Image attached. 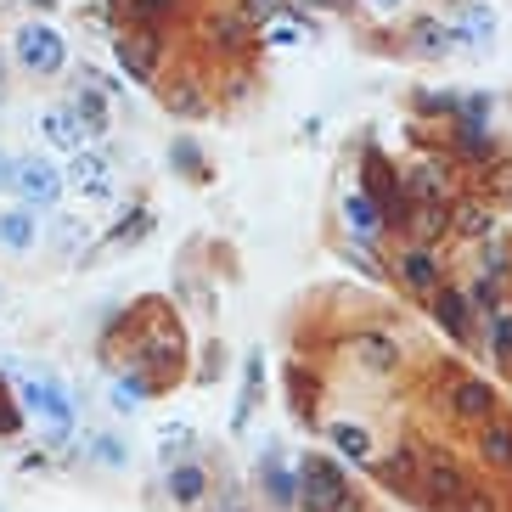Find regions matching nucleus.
Segmentation results:
<instances>
[{
    "instance_id": "nucleus-4",
    "label": "nucleus",
    "mask_w": 512,
    "mask_h": 512,
    "mask_svg": "<svg viewBox=\"0 0 512 512\" xmlns=\"http://www.w3.org/2000/svg\"><path fill=\"white\" fill-rule=\"evenodd\" d=\"M113 51H119V62H124V79L152 85V79H158V57H164V34L130 29V34H119V40H113Z\"/></svg>"
},
{
    "instance_id": "nucleus-17",
    "label": "nucleus",
    "mask_w": 512,
    "mask_h": 512,
    "mask_svg": "<svg viewBox=\"0 0 512 512\" xmlns=\"http://www.w3.org/2000/svg\"><path fill=\"white\" fill-rule=\"evenodd\" d=\"M0 237H6V248H34V209L0 214Z\"/></svg>"
},
{
    "instance_id": "nucleus-27",
    "label": "nucleus",
    "mask_w": 512,
    "mask_h": 512,
    "mask_svg": "<svg viewBox=\"0 0 512 512\" xmlns=\"http://www.w3.org/2000/svg\"><path fill=\"white\" fill-rule=\"evenodd\" d=\"M169 158H175V164H181V175H192V181H203V175H209V169H203V147H197V141H169Z\"/></svg>"
},
{
    "instance_id": "nucleus-30",
    "label": "nucleus",
    "mask_w": 512,
    "mask_h": 512,
    "mask_svg": "<svg viewBox=\"0 0 512 512\" xmlns=\"http://www.w3.org/2000/svg\"><path fill=\"white\" fill-rule=\"evenodd\" d=\"M377 479H394V484H417V467H411V456H389V462H377Z\"/></svg>"
},
{
    "instance_id": "nucleus-19",
    "label": "nucleus",
    "mask_w": 512,
    "mask_h": 512,
    "mask_svg": "<svg viewBox=\"0 0 512 512\" xmlns=\"http://www.w3.org/2000/svg\"><path fill=\"white\" fill-rule=\"evenodd\" d=\"M490 34H496V12L490 6H462V40L490 46Z\"/></svg>"
},
{
    "instance_id": "nucleus-33",
    "label": "nucleus",
    "mask_w": 512,
    "mask_h": 512,
    "mask_svg": "<svg viewBox=\"0 0 512 512\" xmlns=\"http://www.w3.org/2000/svg\"><path fill=\"white\" fill-rule=\"evenodd\" d=\"M456 512H496V501H490V496L479 490V484H473V490H467V496L456 501Z\"/></svg>"
},
{
    "instance_id": "nucleus-29",
    "label": "nucleus",
    "mask_w": 512,
    "mask_h": 512,
    "mask_svg": "<svg viewBox=\"0 0 512 512\" xmlns=\"http://www.w3.org/2000/svg\"><path fill=\"white\" fill-rule=\"evenodd\" d=\"M169 107H175V113H203V91H197V79H181V85L169 91Z\"/></svg>"
},
{
    "instance_id": "nucleus-37",
    "label": "nucleus",
    "mask_w": 512,
    "mask_h": 512,
    "mask_svg": "<svg viewBox=\"0 0 512 512\" xmlns=\"http://www.w3.org/2000/svg\"><path fill=\"white\" fill-rule=\"evenodd\" d=\"M299 6H332V12H338V6H349V0H299Z\"/></svg>"
},
{
    "instance_id": "nucleus-12",
    "label": "nucleus",
    "mask_w": 512,
    "mask_h": 512,
    "mask_svg": "<svg viewBox=\"0 0 512 512\" xmlns=\"http://www.w3.org/2000/svg\"><path fill=\"white\" fill-rule=\"evenodd\" d=\"M445 186H451V181H445V169H439V164H417L406 175V192L417 197V203H439V197H445Z\"/></svg>"
},
{
    "instance_id": "nucleus-10",
    "label": "nucleus",
    "mask_w": 512,
    "mask_h": 512,
    "mask_svg": "<svg viewBox=\"0 0 512 512\" xmlns=\"http://www.w3.org/2000/svg\"><path fill=\"white\" fill-rule=\"evenodd\" d=\"M467 310H473L467 293H456V287H445V282L434 287V316H439V327L451 332V338H467Z\"/></svg>"
},
{
    "instance_id": "nucleus-13",
    "label": "nucleus",
    "mask_w": 512,
    "mask_h": 512,
    "mask_svg": "<svg viewBox=\"0 0 512 512\" xmlns=\"http://www.w3.org/2000/svg\"><path fill=\"white\" fill-rule=\"evenodd\" d=\"M355 355H361L372 372H394V361H400V349H394L383 332H361V338H355Z\"/></svg>"
},
{
    "instance_id": "nucleus-11",
    "label": "nucleus",
    "mask_w": 512,
    "mask_h": 512,
    "mask_svg": "<svg viewBox=\"0 0 512 512\" xmlns=\"http://www.w3.org/2000/svg\"><path fill=\"white\" fill-rule=\"evenodd\" d=\"M400 276H406L417 293H434V287H439V259L428 254V248H411V254L400 259Z\"/></svg>"
},
{
    "instance_id": "nucleus-16",
    "label": "nucleus",
    "mask_w": 512,
    "mask_h": 512,
    "mask_svg": "<svg viewBox=\"0 0 512 512\" xmlns=\"http://www.w3.org/2000/svg\"><path fill=\"white\" fill-rule=\"evenodd\" d=\"M344 220H349V231H361V237H366V231H377V226H383V209H377V203H372L366 192H349Z\"/></svg>"
},
{
    "instance_id": "nucleus-18",
    "label": "nucleus",
    "mask_w": 512,
    "mask_h": 512,
    "mask_svg": "<svg viewBox=\"0 0 512 512\" xmlns=\"http://www.w3.org/2000/svg\"><path fill=\"white\" fill-rule=\"evenodd\" d=\"M74 113L85 119V130H91V136H107V102H102V91H91V85H79Z\"/></svg>"
},
{
    "instance_id": "nucleus-35",
    "label": "nucleus",
    "mask_w": 512,
    "mask_h": 512,
    "mask_svg": "<svg viewBox=\"0 0 512 512\" xmlns=\"http://www.w3.org/2000/svg\"><path fill=\"white\" fill-rule=\"evenodd\" d=\"M271 40H276V46H293V40H299V23H287V17H282V23L271 29Z\"/></svg>"
},
{
    "instance_id": "nucleus-25",
    "label": "nucleus",
    "mask_w": 512,
    "mask_h": 512,
    "mask_svg": "<svg viewBox=\"0 0 512 512\" xmlns=\"http://www.w3.org/2000/svg\"><path fill=\"white\" fill-rule=\"evenodd\" d=\"M484 197H490V203H512V158L484 169Z\"/></svg>"
},
{
    "instance_id": "nucleus-34",
    "label": "nucleus",
    "mask_w": 512,
    "mask_h": 512,
    "mask_svg": "<svg viewBox=\"0 0 512 512\" xmlns=\"http://www.w3.org/2000/svg\"><path fill=\"white\" fill-rule=\"evenodd\" d=\"M496 355H501V361H512V316L496 321Z\"/></svg>"
},
{
    "instance_id": "nucleus-5",
    "label": "nucleus",
    "mask_w": 512,
    "mask_h": 512,
    "mask_svg": "<svg viewBox=\"0 0 512 512\" xmlns=\"http://www.w3.org/2000/svg\"><path fill=\"white\" fill-rule=\"evenodd\" d=\"M12 192H23L29 209H51L62 192V175L46 164V158H17V175H12Z\"/></svg>"
},
{
    "instance_id": "nucleus-36",
    "label": "nucleus",
    "mask_w": 512,
    "mask_h": 512,
    "mask_svg": "<svg viewBox=\"0 0 512 512\" xmlns=\"http://www.w3.org/2000/svg\"><path fill=\"white\" fill-rule=\"evenodd\" d=\"M12 175H17V158H6V152H0V192H12Z\"/></svg>"
},
{
    "instance_id": "nucleus-9",
    "label": "nucleus",
    "mask_w": 512,
    "mask_h": 512,
    "mask_svg": "<svg viewBox=\"0 0 512 512\" xmlns=\"http://www.w3.org/2000/svg\"><path fill=\"white\" fill-rule=\"evenodd\" d=\"M479 456H484V467H501V473H512V422H507V417L479 422Z\"/></svg>"
},
{
    "instance_id": "nucleus-15",
    "label": "nucleus",
    "mask_w": 512,
    "mask_h": 512,
    "mask_svg": "<svg viewBox=\"0 0 512 512\" xmlns=\"http://www.w3.org/2000/svg\"><path fill=\"white\" fill-rule=\"evenodd\" d=\"M490 226H496V214L484 203H456L451 209V231H462V237H490Z\"/></svg>"
},
{
    "instance_id": "nucleus-38",
    "label": "nucleus",
    "mask_w": 512,
    "mask_h": 512,
    "mask_svg": "<svg viewBox=\"0 0 512 512\" xmlns=\"http://www.w3.org/2000/svg\"><path fill=\"white\" fill-rule=\"evenodd\" d=\"M377 6H400V0H377Z\"/></svg>"
},
{
    "instance_id": "nucleus-21",
    "label": "nucleus",
    "mask_w": 512,
    "mask_h": 512,
    "mask_svg": "<svg viewBox=\"0 0 512 512\" xmlns=\"http://www.w3.org/2000/svg\"><path fill=\"white\" fill-rule=\"evenodd\" d=\"M411 51H422V57H445V51H451V29L417 23V29H411Z\"/></svg>"
},
{
    "instance_id": "nucleus-24",
    "label": "nucleus",
    "mask_w": 512,
    "mask_h": 512,
    "mask_svg": "<svg viewBox=\"0 0 512 512\" xmlns=\"http://www.w3.org/2000/svg\"><path fill=\"white\" fill-rule=\"evenodd\" d=\"M113 6H119V12H130L136 23H147V29H152V23H158V17H169L175 6H181V0H113Z\"/></svg>"
},
{
    "instance_id": "nucleus-26",
    "label": "nucleus",
    "mask_w": 512,
    "mask_h": 512,
    "mask_svg": "<svg viewBox=\"0 0 512 512\" xmlns=\"http://www.w3.org/2000/svg\"><path fill=\"white\" fill-rule=\"evenodd\" d=\"M265 496H271L276 507H293V501H299V479L282 473V467H265Z\"/></svg>"
},
{
    "instance_id": "nucleus-14",
    "label": "nucleus",
    "mask_w": 512,
    "mask_h": 512,
    "mask_svg": "<svg viewBox=\"0 0 512 512\" xmlns=\"http://www.w3.org/2000/svg\"><path fill=\"white\" fill-rule=\"evenodd\" d=\"M203 467H192V462H181V467H169V496L181 501V507H192V501H203Z\"/></svg>"
},
{
    "instance_id": "nucleus-28",
    "label": "nucleus",
    "mask_w": 512,
    "mask_h": 512,
    "mask_svg": "<svg viewBox=\"0 0 512 512\" xmlns=\"http://www.w3.org/2000/svg\"><path fill=\"white\" fill-rule=\"evenodd\" d=\"M46 136L57 141V147L79 152V130H74V113H68V107H57V113H46Z\"/></svg>"
},
{
    "instance_id": "nucleus-8",
    "label": "nucleus",
    "mask_w": 512,
    "mask_h": 512,
    "mask_svg": "<svg viewBox=\"0 0 512 512\" xmlns=\"http://www.w3.org/2000/svg\"><path fill=\"white\" fill-rule=\"evenodd\" d=\"M68 186H74L79 197H91V203H107V197H113V169H107V158H96V152H74Z\"/></svg>"
},
{
    "instance_id": "nucleus-2",
    "label": "nucleus",
    "mask_w": 512,
    "mask_h": 512,
    "mask_svg": "<svg viewBox=\"0 0 512 512\" xmlns=\"http://www.w3.org/2000/svg\"><path fill=\"white\" fill-rule=\"evenodd\" d=\"M17 62L29 68V74H62V62H68V51H62V34L51 29V23H23L12 40Z\"/></svg>"
},
{
    "instance_id": "nucleus-7",
    "label": "nucleus",
    "mask_w": 512,
    "mask_h": 512,
    "mask_svg": "<svg viewBox=\"0 0 512 512\" xmlns=\"http://www.w3.org/2000/svg\"><path fill=\"white\" fill-rule=\"evenodd\" d=\"M451 417L456 422H473V428L490 422V417H496V389H490L484 377H462V383L451 389Z\"/></svg>"
},
{
    "instance_id": "nucleus-31",
    "label": "nucleus",
    "mask_w": 512,
    "mask_h": 512,
    "mask_svg": "<svg viewBox=\"0 0 512 512\" xmlns=\"http://www.w3.org/2000/svg\"><path fill=\"white\" fill-rule=\"evenodd\" d=\"M186 445H192V428H186V422H175V428H164V445H158V451H164V462H169V456H181Z\"/></svg>"
},
{
    "instance_id": "nucleus-20",
    "label": "nucleus",
    "mask_w": 512,
    "mask_h": 512,
    "mask_svg": "<svg viewBox=\"0 0 512 512\" xmlns=\"http://www.w3.org/2000/svg\"><path fill=\"white\" fill-rule=\"evenodd\" d=\"M332 445H338L344 456H355V462H366V456H372V439H366L361 422H338V428H332Z\"/></svg>"
},
{
    "instance_id": "nucleus-6",
    "label": "nucleus",
    "mask_w": 512,
    "mask_h": 512,
    "mask_svg": "<svg viewBox=\"0 0 512 512\" xmlns=\"http://www.w3.org/2000/svg\"><path fill=\"white\" fill-rule=\"evenodd\" d=\"M23 406L40 411L57 434H68V428H74V406H68V394H62L51 377H29V383H23Z\"/></svg>"
},
{
    "instance_id": "nucleus-32",
    "label": "nucleus",
    "mask_w": 512,
    "mask_h": 512,
    "mask_svg": "<svg viewBox=\"0 0 512 512\" xmlns=\"http://www.w3.org/2000/svg\"><path fill=\"white\" fill-rule=\"evenodd\" d=\"M490 119V96H467L462 102V124H484Z\"/></svg>"
},
{
    "instance_id": "nucleus-23",
    "label": "nucleus",
    "mask_w": 512,
    "mask_h": 512,
    "mask_svg": "<svg viewBox=\"0 0 512 512\" xmlns=\"http://www.w3.org/2000/svg\"><path fill=\"white\" fill-rule=\"evenodd\" d=\"M406 226L417 231L422 242H428V237H439V231H451V209H439V203H422L417 220H406Z\"/></svg>"
},
{
    "instance_id": "nucleus-1",
    "label": "nucleus",
    "mask_w": 512,
    "mask_h": 512,
    "mask_svg": "<svg viewBox=\"0 0 512 512\" xmlns=\"http://www.w3.org/2000/svg\"><path fill=\"white\" fill-rule=\"evenodd\" d=\"M299 496H304V512H355L344 473H338V462H327V456H304Z\"/></svg>"
},
{
    "instance_id": "nucleus-22",
    "label": "nucleus",
    "mask_w": 512,
    "mask_h": 512,
    "mask_svg": "<svg viewBox=\"0 0 512 512\" xmlns=\"http://www.w3.org/2000/svg\"><path fill=\"white\" fill-rule=\"evenodd\" d=\"M456 147H462V158H473V164H490V136H484V124H456Z\"/></svg>"
},
{
    "instance_id": "nucleus-3",
    "label": "nucleus",
    "mask_w": 512,
    "mask_h": 512,
    "mask_svg": "<svg viewBox=\"0 0 512 512\" xmlns=\"http://www.w3.org/2000/svg\"><path fill=\"white\" fill-rule=\"evenodd\" d=\"M417 484H422V496H428V507H439V512H456V501L473 490V484H467V473L451 462V456L422 462V467H417Z\"/></svg>"
}]
</instances>
